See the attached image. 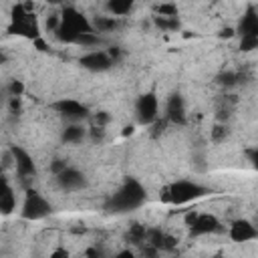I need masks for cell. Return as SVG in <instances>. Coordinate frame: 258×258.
Here are the masks:
<instances>
[{
  "label": "cell",
  "instance_id": "cell-1",
  "mask_svg": "<svg viewBox=\"0 0 258 258\" xmlns=\"http://www.w3.org/2000/svg\"><path fill=\"white\" fill-rule=\"evenodd\" d=\"M145 200H147V191L141 185V181L135 177H127L123 181V185L107 200L105 208L109 212L121 214V212H131V210L141 208L145 204Z\"/></svg>",
  "mask_w": 258,
  "mask_h": 258
},
{
  "label": "cell",
  "instance_id": "cell-2",
  "mask_svg": "<svg viewBox=\"0 0 258 258\" xmlns=\"http://www.w3.org/2000/svg\"><path fill=\"white\" fill-rule=\"evenodd\" d=\"M210 194V189L198 181H191V179H175L167 185L161 187L159 191V198L161 202L165 204H171V206H183V204H189L202 196Z\"/></svg>",
  "mask_w": 258,
  "mask_h": 258
},
{
  "label": "cell",
  "instance_id": "cell-3",
  "mask_svg": "<svg viewBox=\"0 0 258 258\" xmlns=\"http://www.w3.org/2000/svg\"><path fill=\"white\" fill-rule=\"evenodd\" d=\"M8 32L18 34V36H24V38H30V40L40 38L38 22H36L34 14L28 10V6H24V4H16V6L12 8V16H10Z\"/></svg>",
  "mask_w": 258,
  "mask_h": 258
},
{
  "label": "cell",
  "instance_id": "cell-4",
  "mask_svg": "<svg viewBox=\"0 0 258 258\" xmlns=\"http://www.w3.org/2000/svg\"><path fill=\"white\" fill-rule=\"evenodd\" d=\"M185 226L189 228L191 236H208L222 230V224L214 214H202L194 210L185 214Z\"/></svg>",
  "mask_w": 258,
  "mask_h": 258
},
{
  "label": "cell",
  "instance_id": "cell-5",
  "mask_svg": "<svg viewBox=\"0 0 258 258\" xmlns=\"http://www.w3.org/2000/svg\"><path fill=\"white\" fill-rule=\"evenodd\" d=\"M22 218L24 220H42L50 214V204L48 200L38 194L36 189H26V196H24V204H22Z\"/></svg>",
  "mask_w": 258,
  "mask_h": 258
},
{
  "label": "cell",
  "instance_id": "cell-6",
  "mask_svg": "<svg viewBox=\"0 0 258 258\" xmlns=\"http://www.w3.org/2000/svg\"><path fill=\"white\" fill-rule=\"evenodd\" d=\"M58 18H60V24H58V26H62V28L69 30V32H73L75 36L87 34V32H95L91 20H89L83 12H79L77 8H73V6H67V8L60 12Z\"/></svg>",
  "mask_w": 258,
  "mask_h": 258
},
{
  "label": "cell",
  "instance_id": "cell-7",
  "mask_svg": "<svg viewBox=\"0 0 258 258\" xmlns=\"http://www.w3.org/2000/svg\"><path fill=\"white\" fill-rule=\"evenodd\" d=\"M135 115L141 125H151L159 119V101L155 93H143L135 101Z\"/></svg>",
  "mask_w": 258,
  "mask_h": 258
},
{
  "label": "cell",
  "instance_id": "cell-8",
  "mask_svg": "<svg viewBox=\"0 0 258 258\" xmlns=\"http://www.w3.org/2000/svg\"><path fill=\"white\" fill-rule=\"evenodd\" d=\"M50 109H54L58 115H62V117L69 119L71 123H81L83 119L91 117L87 105H83V103L77 101V99H64V97H62V99L54 101V103L50 105Z\"/></svg>",
  "mask_w": 258,
  "mask_h": 258
},
{
  "label": "cell",
  "instance_id": "cell-9",
  "mask_svg": "<svg viewBox=\"0 0 258 258\" xmlns=\"http://www.w3.org/2000/svg\"><path fill=\"white\" fill-rule=\"evenodd\" d=\"M10 155L14 159V167H16V173L22 177V179H32L36 175V165H34V159L32 155L20 147V145H12L10 147Z\"/></svg>",
  "mask_w": 258,
  "mask_h": 258
},
{
  "label": "cell",
  "instance_id": "cell-10",
  "mask_svg": "<svg viewBox=\"0 0 258 258\" xmlns=\"http://www.w3.org/2000/svg\"><path fill=\"white\" fill-rule=\"evenodd\" d=\"M79 64L87 71L103 73V71H109L113 67V60L109 58L107 50H91V52H87L79 58Z\"/></svg>",
  "mask_w": 258,
  "mask_h": 258
},
{
  "label": "cell",
  "instance_id": "cell-11",
  "mask_svg": "<svg viewBox=\"0 0 258 258\" xmlns=\"http://www.w3.org/2000/svg\"><path fill=\"white\" fill-rule=\"evenodd\" d=\"M54 177H56L58 187L64 189V191H77V189L85 187V183H87L83 171H79L77 167H69V165L58 175H54Z\"/></svg>",
  "mask_w": 258,
  "mask_h": 258
},
{
  "label": "cell",
  "instance_id": "cell-12",
  "mask_svg": "<svg viewBox=\"0 0 258 258\" xmlns=\"http://www.w3.org/2000/svg\"><path fill=\"white\" fill-rule=\"evenodd\" d=\"M167 123L171 125H185L187 121V115H185V103H183V97L181 95H171L167 99V105H165V117H163Z\"/></svg>",
  "mask_w": 258,
  "mask_h": 258
},
{
  "label": "cell",
  "instance_id": "cell-13",
  "mask_svg": "<svg viewBox=\"0 0 258 258\" xmlns=\"http://www.w3.org/2000/svg\"><path fill=\"white\" fill-rule=\"evenodd\" d=\"M228 234H230V238L234 242H250V240H254L258 236V230H256V226L250 220L240 218V220H234L232 222Z\"/></svg>",
  "mask_w": 258,
  "mask_h": 258
},
{
  "label": "cell",
  "instance_id": "cell-14",
  "mask_svg": "<svg viewBox=\"0 0 258 258\" xmlns=\"http://www.w3.org/2000/svg\"><path fill=\"white\" fill-rule=\"evenodd\" d=\"M238 34H240V38H244V36L258 38V16H256V12H254L252 6L240 18V22H238Z\"/></svg>",
  "mask_w": 258,
  "mask_h": 258
},
{
  "label": "cell",
  "instance_id": "cell-15",
  "mask_svg": "<svg viewBox=\"0 0 258 258\" xmlns=\"http://www.w3.org/2000/svg\"><path fill=\"white\" fill-rule=\"evenodd\" d=\"M87 137V127L81 123H71L62 131V141L64 143H81Z\"/></svg>",
  "mask_w": 258,
  "mask_h": 258
},
{
  "label": "cell",
  "instance_id": "cell-16",
  "mask_svg": "<svg viewBox=\"0 0 258 258\" xmlns=\"http://www.w3.org/2000/svg\"><path fill=\"white\" fill-rule=\"evenodd\" d=\"M14 208H16V196H14V189H12L10 185H6V187L0 191V214H2V216H8Z\"/></svg>",
  "mask_w": 258,
  "mask_h": 258
},
{
  "label": "cell",
  "instance_id": "cell-17",
  "mask_svg": "<svg viewBox=\"0 0 258 258\" xmlns=\"http://www.w3.org/2000/svg\"><path fill=\"white\" fill-rule=\"evenodd\" d=\"M105 8L113 14V18H115V16H125V14L131 12L133 2H131V0H109V2L105 4Z\"/></svg>",
  "mask_w": 258,
  "mask_h": 258
},
{
  "label": "cell",
  "instance_id": "cell-18",
  "mask_svg": "<svg viewBox=\"0 0 258 258\" xmlns=\"http://www.w3.org/2000/svg\"><path fill=\"white\" fill-rule=\"evenodd\" d=\"M93 30L99 34V32H109V30H115L119 26V20L113 18V16H97L93 22Z\"/></svg>",
  "mask_w": 258,
  "mask_h": 258
},
{
  "label": "cell",
  "instance_id": "cell-19",
  "mask_svg": "<svg viewBox=\"0 0 258 258\" xmlns=\"http://www.w3.org/2000/svg\"><path fill=\"white\" fill-rule=\"evenodd\" d=\"M145 236H147V228H145V226H141V224H131L125 238H127L131 244L141 246V244L145 242Z\"/></svg>",
  "mask_w": 258,
  "mask_h": 258
},
{
  "label": "cell",
  "instance_id": "cell-20",
  "mask_svg": "<svg viewBox=\"0 0 258 258\" xmlns=\"http://www.w3.org/2000/svg\"><path fill=\"white\" fill-rule=\"evenodd\" d=\"M101 42H103V38H101L97 32H87V34H79V38H77V42H75V44H81V46L93 48V46H97V44H101Z\"/></svg>",
  "mask_w": 258,
  "mask_h": 258
},
{
  "label": "cell",
  "instance_id": "cell-21",
  "mask_svg": "<svg viewBox=\"0 0 258 258\" xmlns=\"http://www.w3.org/2000/svg\"><path fill=\"white\" fill-rule=\"evenodd\" d=\"M155 26H159L161 30H175L179 28V20L177 18H163V16H153Z\"/></svg>",
  "mask_w": 258,
  "mask_h": 258
},
{
  "label": "cell",
  "instance_id": "cell-22",
  "mask_svg": "<svg viewBox=\"0 0 258 258\" xmlns=\"http://www.w3.org/2000/svg\"><path fill=\"white\" fill-rule=\"evenodd\" d=\"M155 16H163V18H177V6L175 4H157L155 6Z\"/></svg>",
  "mask_w": 258,
  "mask_h": 258
},
{
  "label": "cell",
  "instance_id": "cell-23",
  "mask_svg": "<svg viewBox=\"0 0 258 258\" xmlns=\"http://www.w3.org/2000/svg\"><path fill=\"white\" fill-rule=\"evenodd\" d=\"M238 81H240V73H234V71L222 73V75L218 77V83L224 85V87H232V85H236Z\"/></svg>",
  "mask_w": 258,
  "mask_h": 258
},
{
  "label": "cell",
  "instance_id": "cell-24",
  "mask_svg": "<svg viewBox=\"0 0 258 258\" xmlns=\"http://www.w3.org/2000/svg\"><path fill=\"white\" fill-rule=\"evenodd\" d=\"M226 137H228V127H226V125H222V123L214 125V129H212V141L220 143V141H224Z\"/></svg>",
  "mask_w": 258,
  "mask_h": 258
},
{
  "label": "cell",
  "instance_id": "cell-25",
  "mask_svg": "<svg viewBox=\"0 0 258 258\" xmlns=\"http://www.w3.org/2000/svg\"><path fill=\"white\" fill-rule=\"evenodd\" d=\"M87 135L91 137V141H95V143H101V141H103V137H105V127H97V125H91V127L87 129Z\"/></svg>",
  "mask_w": 258,
  "mask_h": 258
},
{
  "label": "cell",
  "instance_id": "cell-26",
  "mask_svg": "<svg viewBox=\"0 0 258 258\" xmlns=\"http://www.w3.org/2000/svg\"><path fill=\"white\" fill-rule=\"evenodd\" d=\"M8 93H10V99H20L22 93H24V85H22V81H12L10 87H8Z\"/></svg>",
  "mask_w": 258,
  "mask_h": 258
},
{
  "label": "cell",
  "instance_id": "cell-27",
  "mask_svg": "<svg viewBox=\"0 0 258 258\" xmlns=\"http://www.w3.org/2000/svg\"><path fill=\"white\" fill-rule=\"evenodd\" d=\"M258 46V38H254V36H244V38H240V48L242 50H254Z\"/></svg>",
  "mask_w": 258,
  "mask_h": 258
},
{
  "label": "cell",
  "instance_id": "cell-28",
  "mask_svg": "<svg viewBox=\"0 0 258 258\" xmlns=\"http://www.w3.org/2000/svg\"><path fill=\"white\" fill-rule=\"evenodd\" d=\"M48 258H71V252H69L67 248L58 246V248H54V250L50 252V256H48Z\"/></svg>",
  "mask_w": 258,
  "mask_h": 258
},
{
  "label": "cell",
  "instance_id": "cell-29",
  "mask_svg": "<svg viewBox=\"0 0 258 258\" xmlns=\"http://www.w3.org/2000/svg\"><path fill=\"white\" fill-rule=\"evenodd\" d=\"M64 167H67V161H62V159H54V161L50 163V171H52L54 175H58Z\"/></svg>",
  "mask_w": 258,
  "mask_h": 258
},
{
  "label": "cell",
  "instance_id": "cell-30",
  "mask_svg": "<svg viewBox=\"0 0 258 258\" xmlns=\"http://www.w3.org/2000/svg\"><path fill=\"white\" fill-rule=\"evenodd\" d=\"M85 256H87V258H103V252H101L97 246H91V248H87Z\"/></svg>",
  "mask_w": 258,
  "mask_h": 258
},
{
  "label": "cell",
  "instance_id": "cell-31",
  "mask_svg": "<svg viewBox=\"0 0 258 258\" xmlns=\"http://www.w3.org/2000/svg\"><path fill=\"white\" fill-rule=\"evenodd\" d=\"M113 258H135V254H133L131 250H121V252H117Z\"/></svg>",
  "mask_w": 258,
  "mask_h": 258
},
{
  "label": "cell",
  "instance_id": "cell-32",
  "mask_svg": "<svg viewBox=\"0 0 258 258\" xmlns=\"http://www.w3.org/2000/svg\"><path fill=\"white\" fill-rule=\"evenodd\" d=\"M34 42V46L38 48V50H48V44L42 40V38H36V40H32Z\"/></svg>",
  "mask_w": 258,
  "mask_h": 258
},
{
  "label": "cell",
  "instance_id": "cell-33",
  "mask_svg": "<svg viewBox=\"0 0 258 258\" xmlns=\"http://www.w3.org/2000/svg\"><path fill=\"white\" fill-rule=\"evenodd\" d=\"M6 185H8V181H6V177H4V175H0V191H2V189H4Z\"/></svg>",
  "mask_w": 258,
  "mask_h": 258
},
{
  "label": "cell",
  "instance_id": "cell-34",
  "mask_svg": "<svg viewBox=\"0 0 258 258\" xmlns=\"http://www.w3.org/2000/svg\"><path fill=\"white\" fill-rule=\"evenodd\" d=\"M234 34V30L232 28H226V30H222V36H232Z\"/></svg>",
  "mask_w": 258,
  "mask_h": 258
},
{
  "label": "cell",
  "instance_id": "cell-35",
  "mask_svg": "<svg viewBox=\"0 0 258 258\" xmlns=\"http://www.w3.org/2000/svg\"><path fill=\"white\" fill-rule=\"evenodd\" d=\"M6 62V54L4 52H0V64H4Z\"/></svg>",
  "mask_w": 258,
  "mask_h": 258
},
{
  "label": "cell",
  "instance_id": "cell-36",
  "mask_svg": "<svg viewBox=\"0 0 258 258\" xmlns=\"http://www.w3.org/2000/svg\"><path fill=\"white\" fill-rule=\"evenodd\" d=\"M214 258H224V256H214Z\"/></svg>",
  "mask_w": 258,
  "mask_h": 258
},
{
  "label": "cell",
  "instance_id": "cell-37",
  "mask_svg": "<svg viewBox=\"0 0 258 258\" xmlns=\"http://www.w3.org/2000/svg\"><path fill=\"white\" fill-rule=\"evenodd\" d=\"M0 175H2V169H0Z\"/></svg>",
  "mask_w": 258,
  "mask_h": 258
}]
</instances>
